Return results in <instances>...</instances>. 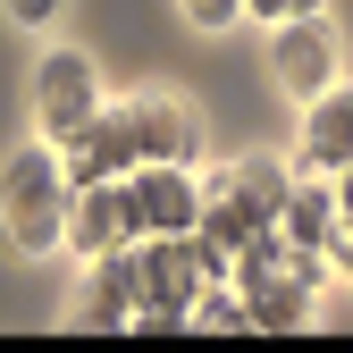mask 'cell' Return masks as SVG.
Masks as SVG:
<instances>
[{
  "instance_id": "12",
  "label": "cell",
  "mask_w": 353,
  "mask_h": 353,
  "mask_svg": "<svg viewBox=\"0 0 353 353\" xmlns=\"http://www.w3.org/2000/svg\"><path fill=\"white\" fill-rule=\"evenodd\" d=\"M135 194H143V210H152V236H194V228H202V185H194V168L143 160V168H135Z\"/></svg>"
},
{
  "instance_id": "11",
  "label": "cell",
  "mask_w": 353,
  "mask_h": 353,
  "mask_svg": "<svg viewBox=\"0 0 353 353\" xmlns=\"http://www.w3.org/2000/svg\"><path fill=\"white\" fill-rule=\"evenodd\" d=\"M286 244L303 252H320V261H345V210H336V176H294V194H286Z\"/></svg>"
},
{
  "instance_id": "2",
  "label": "cell",
  "mask_w": 353,
  "mask_h": 353,
  "mask_svg": "<svg viewBox=\"0 0 353 353\" xmlns=\"http://www.w3.org/2000/svg\"><path fill=\"white\" fill-rule=\"evenodd\" d=\"M286 194H294V168H286L278 152H244L219 185H202V228H194V236L210 244L219 270L244 252V236H261V228L286 219Z\"/></svg>"
},
{
  "instance_id": "6",
  "label": "cell",
  "mask_w": 353,
  "mask_h": 353,
  "mask_svg": "<svg viewBox=\"0 0 353 353\" xmlns=\"http://www.w3.org/2000/svg\"><path fill=\"white\" fill-rule=\"evenodd\" d=\"M143 236H152V210H143V194H135V176H101V185L76 194L68 244H76L84 261H101V252H118V244H143Z\"/></svg>"
},
{
  "instance_id": "5",
  "label": "cell",
  "mask_w": 353,
  "mask_h": 353,
  "mask_svg": "<svg viewBox=\"0 0 353 353\" xmlns=\"http://www.w3.org/2000/svg\"><path fill=\"white\" fill-rule=\"evenodd\" d=\"M34 110H42V135L51 143H76L84 126L101 118V76H93V59L84 51H42V68H34Z\"/></svg>"
},
{
  "instance_id": "15",
  "label": "cell",
  "mask_w": 353,
  "mask_h": 353,
  "mask_svg": "<svg viewBox=\"0 0 353 353\" xmlns=\"http://www.w3.org/2000/svg\"><path fill=\"white\" fill-rule=\"evenodd\" d=\"M244 17H261V26H286V17H320V0H244Z\"/></svg>"
},
{
  "instance_id": "13",
  "label": "cell",
  "mask_w": 353,
  "mask_h": 353,
  "mask_svg": "<svg viewBox=\"0 0 353 353\" xmlns=\"http://www.w3.org/2000/svg\"><path fill=\"white\" fill-rule=\"evenodd\" d=\"M135 118H143V152L168 160V168H194L202 160V118L194 101H176V93H135Z\"/></svg>"
},
{
  "instance_id": "16",
  "label": "cell",
  "mask_w": 353,
  "mask_h": 353,
  "mask_svg": "<svg viewBox=\"0 0 353 353\" xmlns=\"http://www.w3.org/2000/svg\"><path fill=\"white\" fill-rule=\"evenodd\" d=\"M336 210H345V261L336 270H353V168H336Z\"/></svg>"
},
{
  "instance_id": "8",
  "label": "cell",
  "mask_w": 353,
  "mask_h": 353,
  "mask_svg": "<svg viewBox=\"0 0 353 353\" xmlns=\"http://www.w3.org/2000/svg\"><path fill=\"white\" fill-rule=\"evenodd\" d=\"M76 320L84 328H143V244H118V252H101L84 270Z\"/></svg>"
},
{
  "instance_id": "1",
  "label": "cell",
  "mask_w": 353,
  "mask_h": 353,
  "mask_svg": "<svg viewBox=\"0 0 353 353\" xmlns=\"http://www.w3.org/2000/svg\"><path fill=\"white\" fill-rule=\"evenodd\" d=\"M320 252L286 244V228H261L244 236V252L228 261V286L244 294V320L261 336H286V328H312V303H320Z\"/></svg>"
},
{
  "instance_id": "4",
  "label": "cell",
  "mask_w": 353,
  "mask_h": 353,
  "mask_svg": "<svg viewBox=\"0 0 353 353\" xmlns=\"http://www.w3.org/2000/svg\"><path fill=\"white\" fill-rule=\"evenodd\" d=\"M228 278L202 236H143V328H194L202 294Z\"/></svg>"
},
{
  "instance_id": "7",
  "label": "cell",
  "mask_w": 353,
  "mask_h": 353,
  "mask_svg": "<svg viewBox=\"0 0 353 353\" xmlns=\"http://www.w3.org/2000/svg\"><path fill=\"white\" fill-rule=\"evenodd\" d=\"M68 152V168H76V185H101V176H135L152 152H143V118H135V101H101V118L84 126L76 143H59Z\"/></svg>"
},
{
  "instance_id": "10",
  "label": "cell",
  "mask_w": 353,
  "mask_h": 353,
  "mask_svg": "<svg viewBox=\"0 0 353 353\" xmlns=\"http://www.w3.org/2000/svg\"><path fill=\"white\" fill-rule=\"evenodd\" d=\"M294 168H312V176L353 168V84H328L320 101H303V152H294Z\"/></svg>"
},
{
  "instance_id": "14",
  "label": "cell",
  "mask_w": 353,
  "mask_h": 353,
  "mask_svg": "<svg viewBox=\"0 0 353 353\" xmlns=\"http://www.w3.org/2000/svg\"><path fill=\"white\" fill-rule=\"evenodd\" d=\"M176 9H185L202 34H219V26H236V17H244V0H176Z\"/></svg>"
},
{
  "instance_id": "17",
  "label": "cell",
  "mask_w": 353,
  "mask_h": 353,
  "mask_svg": "<svg viewBox=\"0 0 353 353\" xmlns=\"http://www.w3.org/2000/svg\"><path fill=\"white\" fill-rule=\"evenodd\" d=\"M59 9H68V0H9V17H17V26H51Z\"/></svg>"
},
{
  "instance_id": "9",
  "label": "cell",
  "mask_w": 353,
  "mask_h": 353,
  "mask_svg": "<svg viewBox=\"0 0 353 353\" xmlns=\"http://www.w3.org/2000/svg\"><path fill=\"white\" fill-rule=\"evenodd\" d=\"M270 68L294 101H320L328 84H336V26L328 17H286L278 42H270Z\"/></svg>"
},
{
  "instance_id": "3",
  "label": "cell",
  "mask_w": 353,
  "mask_h": 353,
  "mask_svg": "<svg viewBox=\"0 0 353 353\" xmlns=\"http://www.w3.org/2000/svg\"><path fill=\"white\" fill-rule=\"evenodd\" d=\"M76 168L68 152L42 135V143H17L9 152V176H0V202H9V244L17 252H51L68 244V219H76Z\"/></svg>"
}]
</instances>
